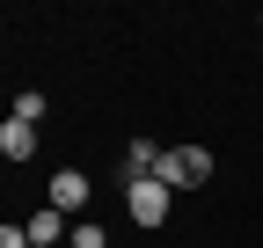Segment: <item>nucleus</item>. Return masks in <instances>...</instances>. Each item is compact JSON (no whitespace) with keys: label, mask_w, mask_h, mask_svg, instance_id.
<instances>
[{"label":"nucleus","mask_w":263,"mask_h":248,"mask_svg":"<svg viewBox=\"0 0 263 248\" xmlns=\"http://www.w3.org/2000/svg\"><path fill=\"white\" fill-rule=\"evenodd\" d=\"M154 175L168 182V190H197V182L212 175V153H205V146H168V153H161V168H154Z\"/></svg>","instance_id":"1"},{"label":"nucleus","mask_w":263,"mask_h":248,"mask_svg":"<svg viewBox=\"0 0 263 248\" xmlns=\"http://www.w3.org/2000/svg\"><path fill=\"white\" fill-rule=\"evenodd\" d=\"M168 182H161V175H139V182H124V204H132V219H139V226H161V219H168Z\"/></svg>","instance_id":"2"},{"label":"nucleus","mask_w":263,"mask_h":248,"mask_svg":"<svg viewBox=\"0 0 263 248\" xmlns=\"http://www.w3.org/2000/svg\"><path fill=\"white\" fill-rule=\"evenodd\" d=\"M44 204L81 212V204H88V175H81V168H59V175H51V190H44Z\"/></svg>","instance_id":"3"},{"label":"nucleus","mask_w":263,"mask_h":248,"mask_svg":"<svg viewBox=\"0 0 263 248\" xmlns=\"http://www.w3.org/2000/svg\"><path fill=\"white\" fill-rule=\"evenodd\" d=\"M0 153H8V161H29V153H37V124L8 117V124H0Z\"/></svg>","instance_id":"4"},{"label":"nucleus","mask_w":263,"mask_h":248,"mask_svg":"<svg viewBox=\"0 0 263 248\" xmlns=\"http://www.w3.org/2000/svg\"><path fill=\"white\" fill-rule=\"evenodd\" d=\"M154 168H161V146L132 139V153H124V182H139V175H154Z\"/></svg>","instance_id":"5"},{"label":"nucleus","mask_w":263,"mask_h":248,"mask_svg":"<svg viewBox=\"0 0 263 248\" xmlns=\"http://www.w3.org/2000/svg\"><path fill=\"white\" fill-rule=\"evenodd\" d=\"M59 219H66L59 204H44V212H29V248H51V241H59Z\"/></svg>","instance_id":"6"},{"label":"nucleus","mask_w":263,"mask_h":248,"mask_svg":"<svg viewBox=\"0 0 263 248\" xmlns=\"http://www.w3.org/2000/svg\"><path fill=\"white\" fill-rule=\"evenodd\" d=\"M15 117H22V124H37V117H44V95H37V88H22V95H15Z\"/></svg>","instance_id":"7"},{"label":"nucleus","mask_w":263,"mask_h":248,"mask_svg":"<svg viewBox=\"0 0 263 248\" xmlns=\"http://www.w3.org/2000/svg\"><path fill=\"white\" fill-rule=\"evenodd\" d=\"M73 248H110V234H103V226L88 219V226H73Z\"/></svg>","instance_id":"8"},{"label":"nucleus","mask_w":263,"mask_h":248,"mask_svg":"<svg viewBox=\"0 0 263 248\" xmlns=\"http://www.w3.org/2000/svg\"><path fill=\"white\" fill-rule=\"evenodd\" d=\"M0 248H29V226H0Z\"/></svg>","instance_id":"9"}]
</instances>
